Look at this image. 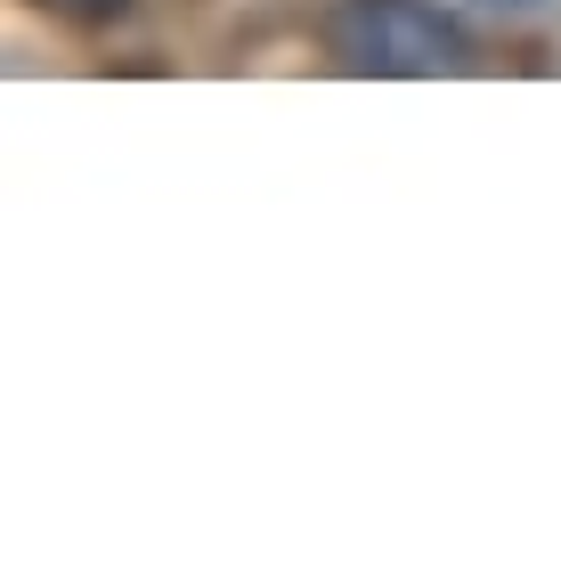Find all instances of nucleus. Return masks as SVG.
<instances>
[{"label":"nucleus","instance_id":"obj_1","mask_svg":"<svg viewBox=\"0 0 561 561\" xmlns=\"http://www.w3.org/2000/svg\"><path fill=\"white\" fill-rule=\"evenodd\" d=\"M325 49H334L342 73L439 82V73H463L472 33H463L439 0H342V9L325 16Z\"/></svg>","mask_w":561,"mask_h":561},{"label":"nucleus","instance_id":"obj_2","mask_svg":"<svg viewBox=\"0 0 561 561\" xmlns=\"http://www.w3.org/2000/svg\"><path fill=\"white\" fill-rule=\"evenodd\" d=\"M42 9H57V16H73V25H106V16H123L130 0H42Z\"/></svg>","mask_w":561,"mask_h":561},{"label":"nucleus","instance_id":"obj_3","mask_svg":"<svg viewBox=\"0 0 561 561\" xmlns=\"http://www.w3.org/2000/svg\"><path fill=\"white\" fill-rule=\"evenodd\" d=\"M480 9H496V16H537V9H553V0H480Z\"/></svg>","mask_w":561,"mask_h":561}]
</instances>
